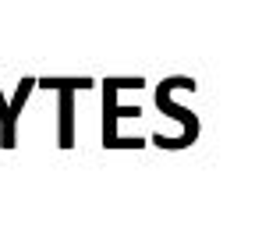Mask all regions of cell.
Listing matches in <instances>:
<instances>
[{
    "label": "cell",
    "mask_w": 255,
    "mask_h": 241,
    "mask_svg": "<svg viewBox=\"0 0 255 241\" xmlns=\"http://www.w3.org/2000/svg\"><path fill=\"white\" fill-rule=\"evenodd\" d=\"M28 89H32V78H25V82H21L14 103H7V107H4V96H0V145H4V149H11V145H14V120H18V107L25 103Z\"/></svg>",
    "instance_id": "1"
}]
</instances>
